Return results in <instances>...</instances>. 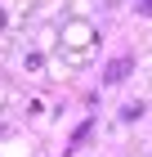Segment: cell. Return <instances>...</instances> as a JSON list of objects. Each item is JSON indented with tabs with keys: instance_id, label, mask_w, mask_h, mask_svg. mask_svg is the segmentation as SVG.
<instances>
[{
	"instance_id": "obj_1",
	"label": "cell",
	"mask_w": 152,
	"mask_h": 157,
	"mask_svg": "<svg viewBox=\"0 0 152 157\" xmlns=\"http://www.w3.org/2000/svg\"><path fill=\"white\" fill-rule=\"evenodd\" d=\"M125 67H130L125 59H121V63H112V72H107V81H121V76H125Z\"/></svg>"
}]
</instances>
